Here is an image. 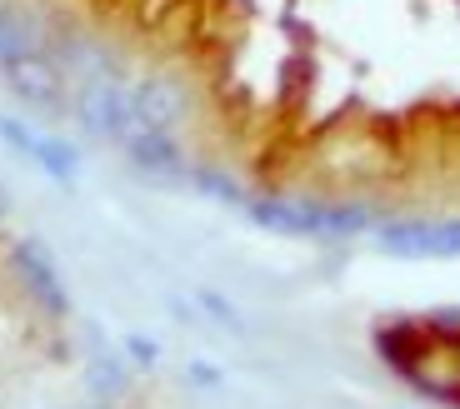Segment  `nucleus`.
Segmentation results:
<instances>
[{"mask_svg":"<svg viewBox=\"0 0 460 409\" xmlns=\"http://www.w3.org/2000/svg\"><path fill=\"white\" fill-rule=\"evenodd\" d=\"M15 270H21L25 290L35 295V305H40V309H50V315H66V295H60L56 274H50L46 255L35 250V245H21V250H15Z\"/></svg>","mask_w":460,"mask_h":409,"instance_id":"nucleus-1","label":"nucleus"}]
</instances>
